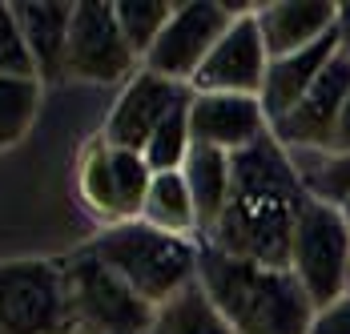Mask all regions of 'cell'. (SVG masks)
<instances>
[{
  "mask_svg": "<svg viewBox=\"0 0 350 334\" xmlns=\"http://www.w3.org/2000/svg\"><path fill=\"white\" fill-rule=\"evenodd\" d=\"M141 222L161 230L170 237H185V242H202V222H198V205L189 194V181L181 169L170 173H153L149 194L141 205Z\"/></svg>",
  "mask_w": 350,
  "mask_h": 334,
  "instance_id": "e0dca14e",
  "label": "cell"
},
{
  "mask_svg": "<svg viewBox=\"0 0 350 334\" xmlns=\"http://www.w3.org/2000/svg\"><path fill=\"white\" fill-rule=\"evenodd\" d=\"M306 181V194L326 205L350 198V153H290Z\"/></svg>",
  "mask_w": 350,
  "mask_h": 334,
  "instance_id": "7402d4cb",
  "label": "cell"
},
{
  "mask_svg": "<svg viewBox=\"0 0 350 334\" xmlns=\"http://www.w3.org/2000/svg\"><path fill=\"white\" fill-rule=\"evenodd\" d=\"M230 25H234V16H230L226 0L221 4H213V0L174 4L165 33L157 36V44L149 49L141 68H149L165 81H177V85H193V77L210 61L217 40L230 33Z\"/></svg>",
  "mask_w": 350,
  "mask_h": 334,
  "instance_id": "9c48e42d",
  "label": "cell"
},
{
  "mask_svg": "<svg viewBox=\"0 0 350 334\" xmlns=\"http://www.w3.org/2000/svg\"><path fill=\"white\" fill-rule=\"evenodd\" d=\"M290 270L310 294L314 310L347 298V274H350V230L338 205L314 201L302 209L294 242H290Z\"/></svg>",
  "mask_w": 350,
  "mask_h": 334,
  "instance_id": "52a82bcc",
  "label": "cell"
},
{
  "mask_svg": "<svg viewBox=\"0 0 350 334\" xmlns=\"http://www.w3.org/2000/svg\"><path fill=\"white\" fill-rule=\"evenodd\" d=\"M0 334H77L61 258L0 262Z\"/></svg>",
  "mask_w": 350,
  "mask_h": 334,
  "instance_id": "8992f818",
  "label": "cell"
},
{
  "mask_svg": "<svg viewBox=\"0 0 350 334\" xmlns=\"http://www.w3.org/2000/svg\"><path fill=\"white\" fill-rule=\"evenodd\" d=\"M61 266L69 282L72 322L81 334H149L157 310L121 274H113L89 242L61 254Z\"/></svg>",
  "mask_w": 350,
  "mask_h": 334,
  "instance_id": "5b68a950",
  "label": "cell"
},
{
  "mask_svg": "<svg viewBox=\"0 0 350 334\" xmlns=\"http://www.w3.org/2000/svg\"><path fill=\"white\" fill-rule=\"evenodd\" d=\"M338 53H342V36H338V29H334L330 36H322V40L310 44V49L270 61L266 81H262V93H258L262 109H266V117H270V125H274L278 117H286L298 101L310 93V85L322 77V68L330 65Z\"/></svg>",
  "mask_w": 350,
  "mask_h": 334,
  "instance_id": "9a60e30c",
  "label": "cell"
},
{
  "mask_svg": "<svg viewBox=\"0 0 350 334\" xmlns=\"http://www.w3.org/2000/svg\"><path fill=\"white\" fill-rule=\"evenodd\" d=\"M185 181H189V194L198 205V222H202V242L213 234L226 201H230V177H234V157L221 153V149H206V145H193L189 157H185Z\"/></svg>",
  "mask_w": 350,
  "mask_h": 334,
  "instance_id": "ac0fdd59",
  "label": "cell"
},
{
  "mask_svg": "<svg viewBox=\"0 0 350 334\" xmlns=\"http://www.w3.org/2000/svg\"><path fill=\"white\" fill-rule=\"evenodd\" d=\"M189 149H193V141H189V101H181L174 113L157 125V133L149 137V145H145L141 157H145V166L153 169V173H170V169L185 166Z\"/></svg>",
  "mask_w": 350,
  "mask_h": 334,
  "instance_id": "603a6c76",
  "label": "cell"
},
{
  "mask_svg": "<svg viewBox=\"0 0 350 334\" xmlns=\"http://www.w3.org/2000/svg\"><path fill=\"white\" fill-rule=\"evenodd\" d=\"M113 8H117V25L129 49L137 53V61H145L174 16V0H113Z\"/></svg>",
  "mask_w": 350,
  "mask_h": 334,
  "instance_id": "44dd1931",
  "label": "cell"
},
{
  "mask_svg": "<svg viewBox=\"0 0 350 334\" xmlns=\"http://www.w3.org/2000/svg\"><path fill=\"white\" fill-rule=\"evenodd\" d=\"M330 153H350V101L338 117V129H334V141H330Z\"/></svg>",
  "mask_w": 350,
  "mask_h": 334,
  "instance_id": "484cf974",
  "label": "cell"
},
{
  "mask_svg": "<svg viewBox=\"0 0 350 334\" xmlns=\"http://www.w3.org/2000/svg\"><path fill=\"white\" fill-rule=\"evenodd\" d=\"M254 16L270 61L302 53L338 29V4L330 0H274V4H258Z\"/></svg>",
  "mask_w": 350,
  "mask_h": 334,
  "instance_id": "5bb4252c",
  "label": "cell"
},
{
  "mask_svg": "<svg viewBox=\"0 0 350 334\" xmlns=\"http://www.w3.org/2000/svg\"><path fill=\"white\" fill-rule=\"evenodd\" d=\"M93 254L121 274L153 310L189 290L202 274V242L170 237L145 222H125L89 237Z\"/></svg>",
  "mask_w": 350,
  "mask_h": 334,
  "instance_id": "3957f363",
  "label": "cell"
},
{
  "mask_svg": "<svg viewBox=\"0 0 350 334\" xmlns=\"http://www.w3.org/2000/svg\"><path fill=\"white\" fill-rule=\"evenodd\" d=\"M338 36H342V49L350 53V4H338Z\"/></svg>",
  "mask_w": 350,
  "mask_h": 334,
  "instance_id": "4316f807",
  "label": "cell"
},
{
  "mask_svg": "<svg viewBox=\"0 0 350 334\" xmlns=\"http://www.w3.org/2000/svg\"><path fill=\"white\" fill-rule=\"evenodd\" d=\"M350 101V53L342 49L322 68L310 93L298 101L286 117L270 125V133L286 153H330V141L338 129V117Z\"/></svg>",
  "mask_w": 350,
  "mask_h": 334,
  "instance_id": "30bf717a",
  "label": "cell"
},
{
  "mask_svg": "<svg viewBox=\"0 0 350 334\" xmlns=\"http://www.w3.org/2000/svg\"><path fill=\"white\" fill-rule=\"evenodd\" d=\"M198 282L234 334H306L314 322V302L290 266H262L202 246Z\"/></svg>",
  "mask_w": 350,
  "mask_h": 334,
  "instance_id": "7a4b0ae2",
  "label": "cell"
},
{
  "mask_svg": "<svg viewBox=\"0 0 350 334\" xmlns=\"http://www.w3.org/2000/svg\"><path fill=\"white\" fill-rule=\"evenodd\" d=\"M12 12H16V25L25 33L40 85L65 81L72 4H65V0H21V4H12Z\"/></svg>",
  "mask_w": 350,
  "mask_h": 334,
  "instance_id": "2e32d148",
  "label": "cell"
},
{
  "mask_svg": "<svg viewBox=\"0 0 350 334\" xmlns=\"http://www.w3.org/2000/svg\"><path fill=\"white\" fill-rule=\"evenodd\" d=\"M149 181H153V169L145 166V157L105 141L101 133L81 145L77 166H72L77 201L101 230L141 222V205H145V194H149Z\"/></svg>",
  "mask_w": 350,
  "mask_h": 334,
  "instance_id": "277c9868",
  "label": "cell"
},
{
  "mask_svg": "<svg viewBox=\"0 0 350 334\" xmlns=\"http://www.w3.org/2000/svg\"><path fill=\"white\" fill-rule=\"evenodd\" d=\"M270 133V117L258 97H234V93H193L189 97V141L242 153Z\"/></svg>",
  "mask_w": 350,
  "mask_h": 334,
  "instance_id": "4fadbf2b",
  "label": "cell"
},
{
  "mask_svg": "<svg viewBox=\"0 0 350 334\" xmlns=\"http://www.w3.org/2000/svg\"><path fill=\"white\" fill-rule=\"evenodd\" d=\"M40 81H21V77H0V149H12L25 141L40 113Z\"/></svg>",
  "mask_w": 350,
  "mask_h": 334,
  "instance_id": "ffe728a7",
  "label": "cell"
},
{
  "mask_svg": "<svg viewBox=\"0 0 350 334\" xmlns=\"http://www.w3.org/2000/svg\"><path fill=\"white\" fill-rule=\"evenodd\" d=\"M306 334H350V298H338L314 310V322Z\"/></svg>",
  "mask_w": 350,
  "mask_h": 334,
  "instance_id": "d4e9b609",
  "label": "cell"
},
{
  "mask_svg": "<svg viewBox=\"0 0 350 334\" xmlns=\"http://www.w3.org/2000/svg\"><path fill=\"white\" fill-rule=\"evenodd\" d=\"M77 334H81V331H77Z\"/></svg>",
  "mask_w": 350,
  "mask_h": 334,
  "instance_id": "f546056e",
  "label": "cell"
},
{
  "mask_svg": "<svg viewBox=\"0 0 350 334\" xmlns=\"http://www.w3.org/2000/svg\"><path fill=\"white\" fill-rule=\"evenodd\" d=\"M306 205L310 194L294 157L274 141V133H266L258 145L234 153L230 201L202 246L262 266H290L294 226Z\"/></svg>",
  "mask_w": 350,
  "mask_h": 334,
  "instance_id": "6da1fadb",
  "label": "cell"
},
{
  "mask_svg": "<svg viewBox=\"0 0 350 334\" xmlns=\"http://www.w3.org/2000/svg\"><path fill=\"white\" fill-rule=\"evenodd\" d=\"M141 73L137 53L117 25V8L109 0H81L72 4L69 57L65 77L85 85H129Z\"/></svg>",
  "mask_w": 350,
  "mask_h": 334,
  "instance_id": "ba28073f",
  "label": "cell"
},
{
  "mask_svg": "<svg viewBox=\"0 0 350 334\" xmlns=\"http://www.w3.org/2000/svg\"><path fill=\"white\" fill-rule=\"evenodd\" d=\"M338 209H342V218H347V230H350V198L342 201V205H338Z\"/></svg>",
  "mask_w": 350,
  "mask_h": 334,
  "instance_id": "83f0119b",
  "label": "cell"
},
{
  "mask_svg": "<svg viewBox=\"0 0 350 334\" xmlns=\"http://www.w3.org/2000/svg\"><path fill=\"white\" fill-rule=\"evenodd\" d=\"M0 77L40 81L33 57H29V44H25V33H21V25H16V12H12V4H4V0H0Z\"/></svg>",
  "mask_w": 350,
  "mask_h": 334,
  "instance_id": "cb8c5ba5",
  "label": "cell"
},
{
  "mask_svg": "<svg viewBox=\"0 0 350 334\" xmlns=\"http://www.w3.org/2000/svg\"><path fill=\"white\" fill-rule=\"evenodd\" d=\"M149 334H234V331L221 318V310L213 306V298L202 290V282H193L177 298L157 306Z\"/></svg>",
  "mask_w": 350,
  "mask_h": 334,
  "instance_id": "d6986e66",
  "label": "cell"
},
{
  "mask_svg": "<svg viewBox=\"0 0 350 334\" xmlns=\"http://www.w3.org/2000/svg\"><path fill=\"white\" fill-rule=\"evenodd\" d=\"M347 298H350V274H347Z\"/></svg>",
  "mask_w": 350,
  "mask_h": 334,
  "instance_id": "f1b7e54d",
  "label": "cell"
},
{
  "mask_svg": "<svg viewBox=\"0 0 350 334\" xmlns=\"http://www.w3.org/2000/svg\"><path fill=\"white\" fill-rule=\"evenodd\" d=\"M189 93H193L189 85H177V81H165V77L141 68L129 85H121L105 125H101V137L121 145V149L145 153V145L157 133V125L174 113L181 101H189Z\"/></svg>",
  "mask_w": 350,
  "mask_h": 334,
  "instance_id": "8fae6325",
  "label": "cell"
},
{
  "mask_svg": "<svg viewBox=\"0 0 350 334\" xmlns=\"http://www.w3.org/2000/svg\"><path fill=\"white\" fill-rule=\"evenodd\" d=\"M270 68L266 40L258 33V16H234L230 33L217 40L210 61L193 77V93H234V97H258Z\"/></svg>",
  "mask_w": 350,
  "mask_h": 334,
  "instance_id": "7c38bea8",
  "label": "cell"
}]
</instances>
